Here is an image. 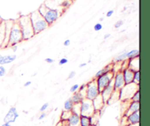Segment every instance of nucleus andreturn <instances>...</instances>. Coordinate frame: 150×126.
<instances>
[{
    "label": "nucleus",
    "mask_w": 150,
    "mask_h": 126,
    "mask_svg": "<svg viewBox=\"0 0 150 126\" xmlns=\"http://www.w3.org/2000/svg\"><path fill=\"white\" fill-rule=\"evenodd\" d=\"M10 48H12V50H13V52H16L18 50V45H13V46H11Z\"/></svg>",
    "instance_id": "44"
},
{
    "label": "nucleus",
    "mask_w": 150,
    "mask_h": 126,
    "mask_svg": "<svg viewBox=\"0 0 150 126\" xmlns=\"http://www.w3.org/2000/svg\"><path fill=\"white\" fill-rule=\"evenodd\" d=\"M127 64H128V68L131 69L133 71L139 70V57L127 59Z\"/></svg>",
    "instance_id": "20"
},
{
    "label": "nucleus",
    "mask_w": 150,
    "mask_h": 126,
    "mask_svg": "<svg viewBox=\"0 0 150 126\" xmlns=\"http://www.w3.org/2000/svg\"><path fill=\"white\" fill-rule=\"evenodd\" d=\"M84 98H85L84 95H83L82 93H81L80 92L77 91V92H74V93L73 94V96H72L71 100L74 104H79L81 103V102Z\"/></svg>",
    "instance_id": "21"
},
{
    "label": "nucleus",
    "mask_w": 150,
    "mask_h": 126,
    "mask_svg": "<svg viewBox=\"0 0 150 126\" xmlns=\"http://www.w3.org/2000/svg\"><path fill=\"white\" fill-rule=\"evenodd\" d=\"M103 29V25L100 23H97L94 26V30L96 32H99V31L102 30Z\"/></svg>",
    "instance_id": "35"
},
{
    "label": "nucleus",
    "mask_w": 150,
    "mask_h": 126,
    "mask_svg": "<svg viewBox=\"0 0 150 126\" xmlns=\"http://www.w3.org/2000/svg\"><path fill=\"white\" fill-rule=\"evenodd\" d=\"M110 37H111V34H110V33H106L105 35H104L103 39L104 40H107V39H108V38H109Z\"/></svg>",
    "instance_id": "45"
},
{
    "label": "nucleus",
    "mask_w": 150,
    "mask_h": 126,
    "mask_svg": "<svg viewBox=\"0 0 150 126\" xmlns=\"http://www.w3.org/2000/svg\"><path fill=\"white\" fill-rule=\"evenodd\" d=\"M72 0H46L44 5L54 10H57L62 13V10L68 7L71 4Z\"/></svg>",
    "instance_id": "6"
},
{
    "label": "nucleus",
    "mask_w": 150,
    "mask_h": 126,
    "mask_svg": "<svg viewBox=\"0 0 150 126\" xmlns=\"http://www.w3.org/2000/svg\"><path fill=\"white\" fill-rule=\"evenodd\" d=\"M0 21H1V20H0Z\"/></svg>",
    "instance_id": "51"
},
{
    "label": "nucleus",
    "mask_w": 150,
    "mask_h": 126,
    "mask_svg": "<svg viewBox=\"0 0 150 126\" xmlns=\"http://www.w3.org/2000/svg\"><path fill=\"white\" fill-rule=\"evenodd\" d=\"M45 62L48 64H53L54 62V59H53L52 58H46L45 59Z\"/></svg>",
    "instance_id": "40"
},
{
    "label": "nucleus",
    "mask_w": 150,
    "mask_h": 126,
    "mask_svg": "<svg viewBox=\"0 0 150 126\" xmlns=\"http://www.w3.org/2000/svg\"><path fill=\"white\" fill-rule=\"evenodd\" d=\"M17 58L16 54H9V55H1L0 54V65H4L13 62Z\"/></svg>",
    "instance_id": "17"
},
{
    "label": "nucleus",
    "mask_w": 150,
    "mask_h": 126,
    "mask_svg": "<svg viewBox=\"0 0 150 126\" xmlns=\"http://www.w3.org/2000/svg\"><path fill=\"white\" fill-rule=\"evenodd\" d=\"M126 126H139V124H138V125H130V124H128V125H127Z\"/></svg>",
    "instance_id": "48"
},
{
    "label": "nucleus",
    "mask_w": 150,
    "mask_h": 126,
    "mask_svg": "<svg viewBox=\"0 0 150 126\" xmlns=\"http://www.w3.org/2000/svg\"><path fill=\"white\" fill-rule=\"evenodd\" d=\"M127 123L130 125L139 124V122H140V112H139V111L127 115Z\"/></svg>",
    "instance_id": "18"
},
{
    "label": "nucleus",
    "mask_w": 150,
    "mask_h": 126,
    "mask_svg": "<svg viewBox=\"0 0 150 126\" xmlns=\"http://www.w3.org/2000/svg\"><path fill=\"white\" fill-rule=\"evenodd\" d=\"M46 113L45 112H42L40 114V115L39 116V117H38V119H39V120H42L43 119H45V117H46Z\"/></svg>",
    "instance_id": "39"
},
{
    "label": "nucleus",
    "mask_w": 150,
    "mask_h": 126,
    "mask_svg": "<svg viewBox=\"0 0 150 126\" xmlns=\"http://www.w3.org/2000/svg\"><path fill=\"white\" fill-rule=\"evenodd\" d=\"M139 89V85L134 83L125 84L119 92V100L122 101H130L131 97L136 91Z\"/></svg>",
    "instance_id": "5"
},
{
    "label": "nucleus",
    "mask_w": 150,
    "mask_h": 126,
    "mask_svg": "<svg viewBox=\"0 0 150 126\" xmlns=\"http://www.w3.org/2000/svg\"><path fill=\"white\" fill-rule=\"evenodd\" d=\"M130 101H133V102H140V90H139V89H138V90L133 94V95L131 97Z\"/></svg>",
    "instance_id": "29"
},
{
    "label": "nucleus",
    "mask_w": 150,
    "mask_h": 126,
    "mask_svg": "<svg viewBox=\"0 0 150 126\" xmlns=\"http://www.w3.org/2000/svg\"><path fill=\"white\" fill-rule=\"evenodd\" d=\"M4 29H5V23L4 21H0V48L3 43L4 39Z\"/></svg>",
    "instance_id": "24"
},
{
    "label": "nucleus",
    "mask_w": 150,
    "mask_h": 126,
    "mask_svg": "<svg viewBox=\"0 0 150 126\" xmlns=\"http://www.w3.org/2000/svg\"><path fill=\"white\" fill-rule=\"evenodd\" d=\"M114 91V86H113V84L111 82L108 86H107L105 89H103L100 92V95H101L102 98L103 99V101H105V103H106V101H108V98H110V96L111 95V94L113 93V92Z\"/></svg>",
    "instance_id": "16"
},
{
    "label": "nucleus",
    "mask_w": 150,
    "mask_h": 126,
    "mask_svg": "<svg viewBox=\"0 0 150 126\" xmlns=\"http://www.w3.org/2000/svg\"><path fill=\"white\" fill-rule=\"evenodd\" d=\"M76 71H74V70H72V71H70V73H69L68 77H67V79L70 80V79H74V77L76 76Z\"/></svg>",
    "instance_id": "38"
},
{
    "label": "nucleus",
    "mask_w": 150,
    "mask_h": 126,
    "mask_svg": "<svg viewBox=\"0 0 150 126\" xmlns=\"http://www.w3.org/2000/svg\"><path fill=\"white\" fill-rule=\"evenodd\" d=\"M5 23V29H4V39L3 41V43L1 45L0 49L6 48L8 47V41H9V36H10V32L11 30L12 26H13V21H4Z\"/></svg>",
    "instance_id": "12"
},
{
    "label": "nucleus",
    "mask_w": 150,
    "mask_h": 126,
    "mask_svg": "<svg viewBox=\"0 0 150 126\" xmlns=\"http://www.w3.org/2000/svg\"><path fill=\"white\" fill-rule=\"evenodd\" d=\"M40 14L42 16V17L45 19V21L48 24V26H51L55 21H57V19L61 16L62 13L57 10H54L47 7L46 6L42 4L39 9L38 10Z\"/></svg>",
    "instance_id": "3"
},
{
    "label": "nucleus",
    "mask_w": 150,
    "mask_h": 126,
    "mask_svg": "<svg viewBox=\"0 0 150 126\" xmlns=\"http://www.w3.org/2000/svg\"><path fill=\"white\" fill-rule=\"evenodd\" d=\"M70 43H71V42H70V40L67 39L64 41V42H63V45H64V46H69V45H70Z\"/></svg>",
    "instance_id": "41"
},
{
    "label": "nucleus",
    "mask_w": 150,
    "mask_h": 126,
    "mask_svg": "<svg viewBox=\"0 0 150 126\" xmlns=\"http://www.w3.org/2000/svg\"><path fill=\"white\" fill-rule=\"evenodd\" d=\"M122 73L123 78L125 84L133 83V76H134V71L130 68H125L121 70Z\"/></svg>",
    "instance_id": "14"
},
{
    "label": "nucleus",
    "mask_w": 150,
    "mask_h": 126,
    "mask_svg": "<svg viewBox=\"0 0 150 126\" xmlns=\"http://www.w3.org/2000/svg\"><path fill=\"white\" fill-rule=\"evenodd\" d=\"M48 106H49V103H45L44 104H42V106L40 108V112H45L47 109H48Z\"/></svg>",
    "instance_id": "33"
},
{
    "label": "nucleus",
    "mask_w": 150,
    "mask_h": 126,
    "mask_svg": "<svg viewBox=\"0 0 150 126\" xmlns=\"http://www.w3.org/2000/svg\"><path fill=\"white\" fill-rule=\"evenodd\" d=\"M114 10H110L109 11L107 12L106 13V17H111V16H113V14H114Z\"/></svg>",
    "instance_id": "42"
},
{
    "label": "nucleus",
    "mask_w": 150,
    "mask_h": 126,
    "mask_svg": "<svg viewBox=\"0 0 150 126\" xmlns=\"http://www.w3.org/2000/svg\"><path fill=\"white\" fill-rule=\"evenodd\" d=\"M1 126H11V125L10 124V123H6V122H4L2 125H1Z\"/></svg>",
    "instance_id": "47"
},
{
    "label": "nucleus",
    "mask_w": 150,
    "mask_h": 126,
    "mask_svg": "<svg viewBox=\"0 0 150 126\" xmlns=\"http://www.w3.org/2000/svg\"><path fill=\"white\" fill-rule=\"evenodd\" d=\"M139 57V49H133L130 51H127V59H133L135 57Z\"/></svg>",
    "instance_id": "27"
},
{
    "label": "nucleus",
    "mask_w": 150,
    "mask_h": 126,
    "mask_svg": "<svg viewBox=\"0 0 150 126\" xmlns=\"http://www.w3.org/2000/svg\"><path fill=\"white\" fill-rule=\"evenodd\" d=\"M23 126H26V125H23Z\"/></svg>",
    "instance_id": "50"
},
{
    "label": "nucleus",
    "mask_w": 150,
    "mask_h": 126,
    "mask_svg": "<svg viewBox=\"0 0 150 126\" xmlns=\"http://www.w3.org/2000/svg\"><path fill=\"white\" fill-rule=\"evenodd\" d=\"M114 75V73H113V71H110L108 72V73H104V74L101 75L100 76L95 79L96 84L98 85V87L99 89L100 92L112 82Z\"/></svg>",
    "instance_id": "8"
},
{
    "label": "nucleus",
    "mask_w": 150,
    "mask_h": 126,
    "mask_svg": "<svg viewBox=\"0 0 150 126\" xmlns=\"http://www.w3.org/2000/svg\"><path fill=\"white\" fill-rule=\"evenodd\" d=\"M19 117V114L17 111V108L16 106H11L10 109L8 110L7 113L4 117V122L6 123H14Z\"/></svg>",
    "instance_id": "11"
},
{
    "label": "nucleus",
    "mask_w": 150,
    "mask_h": 126,
    "mask_svg": "<svg viewBox=\"0 0 150 126\" xmlns=\"http://www.w3.org/2000/svg\"><path fill=\"white\" fill-rule=\"evenodd\" d=\"M17 22L18 23L21 28L23 37V40H28L35 36L33 28L31 23L29 15L28 16H22L18 19Z\"/></svg>",
    "instance_id": "1"
},
{
    "label": "nucleus",
    "mask_w": 150,
    "mask_h": 126,
    "mask_svg": "<svg viewBox=\"0 0 150 126\" xmlns=\"http://www.w3.org/2000/svg\"><path fill=\"white\" fill-rule=\"evenodd\" d=\"M140 110V102H133V101H130L127 105V108L125 111L124 116L127 117L129 114L132 113L136 112Z\"/></svg>",
    "instance_id": "13"
},
{
    "label": "nucleus",
    "mask_w": 150,
    "mask_h": 126,
    "mask_svg": "<svg viewBox=\"0 0 150 126\" xmlns=\"http://www.w3.org/2000/svg\"><path fill=\"white\" fill-rule=\"evenodd\" d=\"M92 102L94 107V109H95V111H100L105 107V105H106L105 101H103V99L100 95H99L98 97H96L93 101H92Z\"/></svg>",
    "instance_id": "15"
},
{
    "label": "nucleus",
    "mask_w": 150,
    "mask_h": 126,
    "mask_svg": "<svg viewBox=\"0 0 150 126\" xmlns=\"http://www.w3.org/2000/svg\"><path fill=\"white\" fill-rule=\"evenodd\" d=\"M133 83L139 85V83H140V70H136V71H134Z\"/></svg>",
    "instance_id": "30"
},
{
    "label": "nucleus",
    "mask_w": 150,
    "mask_h": 126,
    "mask_svg": "<svg viewBox=\"0 0 150 126\" xmlns=\"http://www.w3.org/2000/svg\"><path fill=\"white\" fill-rule=\"evenodd\" d=\"M100 90L96 84L95 79H93L92 81L86 84V95L85 98L89 101H93L96 97L100 95Z\"/></svg>",
    "instance_id": "7"
},
{
    "label": "nucleus",
    "mask_w": 150,
    "mask_h": 126,
    "mask_svg": "<svg viewBox=\"0 0 150 126\" xmlns=\"http://www.w3.org/2000/svg\"><path fill=\"white\" fill-rule=\"evenodd\" d=\"M112 84L113 86H114V89L115 91H119L125 85L122 71H118L114 73Z\"/></svg>",
    "instance_id": "10"
},
{
    "label": "nucleus",
    "mask_w": 150,
    "mask_h": 126,
    "mask_svg": "<svg viewBox=\"0 0 150 126\" xmlns=\"http://www.w3.org/2000/svg\"><path fill=\"white\" fill-rule=\"evenodd\" d=\"M6 73H7V70L4 67V65H0V78L5 76Z\"/></svg>",
    "instance_id": "34"
},
{
    "label": "nucleus",
    "mask_w": 150,
    "mask_h": 126,
    "mask_svg": "<svg viewBox=\"0 0 150 126\" xmlns=\"http://www.w3.org/2000/svg\"><path fill=\"white\" fill-rule=\"evenodd\" d=\"M79 126H92L91 125L89 117H87V116L80 115Z\"/></svg>",
    "instance_id": "23"
},
{
    "label": "nucleus",
    "mask_w": 150,
    "mask_h": 126,
    "mask_svg": "<svg viewBox=\"0 0 150 126\" xmlns=\"http://www.w3.org/2000/svg\"><path fill=\"white\" fill-rule=\"evenodd\" d=\"M70 114H71V111H62V112L61 116H60V119L61 121H67L68 118L70 117Z\"/></svg>",
    "instance_id": "28"
},
{
    "label": "nucleus",
    "mask_w": 150,
    "mask_h": 126,
    "mask_svg": "<svg viewBox=\"0 0 150 126\" xmlns=\"http://www.w3.org/2000/svg\"><path fill=\"white\" fill-rule=\"evenodd\" d=\"M79 84H73V86L70 87V92L73 94L74 92H77V91L79 90Z\"/></svg>",
    "instance_id": "32"
},
{
    "label": "nucleus",
    "mask_w": 150,
    "mask_h": 126,
    "mask_svg": "<svg viewBox=\"0 0 150 126\" xmlns=\"http://www.w3.org/2000/svg\"><path fill=\"white\" fill-rule=\"evenodd\" d=\"M95 109H94L93 105H92V101L89 100L84 99L80 103V115L87 116V117H90L91 115L93 114L95 112Z\"/></svg>",
    "instance_id": "9"
},
{
    "label": "nucleus",
    "mask_w": 150,
    "mask_h": 126,
    "mask_svg": "<svg viewBox=\"0 0 150 126\" xmlns=\"http://www.w3.org/2000/svg\"><path fill=\"white\" fill-rule=\"evenodd\" d=\"M71 112L76 113L80 115V103L79 104H74L73 107V109H72Z\"/></svg>",
    "instance_id": "31"
},
{
    "label": "nucleus",
    "mask_w": 150,
    "mask_h": 126,
    "mask_svg": "<svg viewBox=\"0 0 150 126\" xmlns=\"http://www.w3.org/2000/svg\"><path fill=\"white\" fill-rule=\"evenodd\" d=\"M100 111H95L92 115L89 117V120H90V123L92 126H97L98 122H99L100 117Z\"/></svg>",
    "instance_id": "22"
},
{
    "label": "nucleus",
    "mask_w": 150,
    "mask_h": 126,
    "mask_svg": "<svg viewBox=\"0 0 150 126\" xmlns=\"http://www.w3.org/2000/svg\"><path fill=\"white\" fill-rule=\"evenodd\" d=\"M79 121H80V115L73 112H71L70 117L67 120L68 126H79Z\"/></svg>",
    "instance_id": "19"
},
{
    "label": "nucleus",
    "mask_w": 150,
    "mask_h": 126,
    "mask_svg": "<svg viewBox=\"0 0 150 126\" xmlns=\"http://www.w3.org/2000/svg\"><path fill=\"white\" fill-rule=\"evenodd\" d=\"M127 51H125L120 53L119 55H117V57L114 58V62H122V61H125V60L127 59Z\"/></svg>",
    "instance_id": "26"
},
{
    "label": "nucleus",
    "mask_w": 150,
    "mask_h": 126,
    "mask_svg": "<svg viewBox=\"0 0 150 126\" xmlns=\"http://www.w3.org/2000/svg\"><path fill=\"white\" fill-rule=\"evenodd\" d=\"M31 84H32V82H31L30 81H28L25 82L24 84H23V86H24V87H27V86H30Z\"/></svg>",
    "instance_id": "43"
},
{
    "label": "nucleus",
    "mask_w": 150,
    "mask_h": 126,
    "mask_svg": "<svg viewBox=\"0 0 150 126\" xmlns=\"http://www.w3.org/2000/svg\"><path fill=\"white\" fill-rule=\"evenodd\" d=\"M21 41H23V37H22L21 30L18 23L17 22V21H13V26H12L11 30L10 32V36H9L8 47L18 45Z\"/></svg>",
    "instance_id": "4"
},
{
    "label": "nucleus",
    "mask_w": 150,
    "mask_h": 126,
    "mask_svg": "<svg viewBox=\"0 0 150 126\" xmlns=\"http://www.w3.org/2000/svg\"><path fill=\"white\" fill-rule=\"evenodd\" d=\"M86 65H87V63L83 62V63H81V64H80V65H79V67H81V68H83V67H86Z\"/></svg>",
    "instance_id": "46"
},
{
    "label": "nucleus",
    "mask_w": 150,
    "mask_h": 126,
    "mask_svg": "<svg viewBox=\"0 0 150 126\" xmlns=\"http://www.w3.org/2000/svg\"><path fill=\"white\" fill-rule=\"evenodd\" d=\"M123 24H124V22H123V21L119 20V21H117L115 23V24H114V27H115L116 29H119V28L121 27Z\"/></svg>",
    "instance_id": "36"
},
{
    "label": "nucleus",
    "mask_w": 150,
    "mask_h": 126,
    "mask_svg": "<svg viewBox=\"0 0 150 126\" xmlns=\"http://www.w3.org/2000/svg\"><path fill=\"white\" fill-rule=\"evenodd\" d=\"M29 17H30L31 23H32L35 35H38L49 27L47 22L45 21V19L42 17V16L40 14L38 10L31 13L29 15Z\"/></svg>",
    "instance_id": "2"
},
{
    "label": "nucleus",
    "mask_w": 150,
    "mask_h": 126,
    "mask_svg": "<svg viewBox=\"0 0 150 126\" xmlns=\"http://www.w3.org/2000/svg\"><path fill=\"white\" fill-rule=\"evenodd\" d=\"M65 126H68V125H66Z\"/></svg>",
    "instance_id": "49"
},
{
    "label": "nucleus",
    "mask_w": 150,
    "mask_h": 126,
    "mask_svg": "<svg viewBox=\"0 0 150 126\" xmlns=\"http://www.w3.org/2000/svg\"><path fill=\"white\" fill-rule=\"evenodd\" d=\"M74 105V103L72 101L71 98H68L67 100H66L64 103V111H71L73 109V107Z\"/></svg>",
    "instance_id": "25"
},
{
    "label": "nucleus",
    "mask_w": 150,
    "mask_h": 126,
    "mask_svg": "<svg viewBox=\"0 0 150 126\" xmlns=\"http://www.w3.org/2000/svg\"><path fill=\"white\" fill-rule=\"evenodd\" d=\"M67 62H68V59H67V58H62L60 59L59 61V65H64V64H67Z\"/></svg>",
    "instance_id": "37"
}]
</instances>
